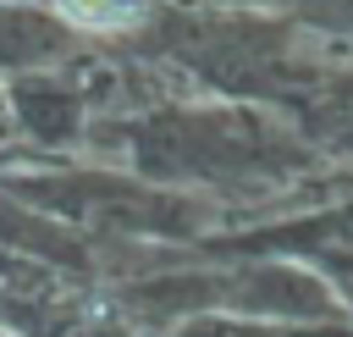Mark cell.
<instances>
[{
	"instance_id": "6da1fadb",
	"label": "cell",
	"mask_w": 353,
	"mask_h": 337,
	"mask_svg": "<svg viewBox=\"0 0 353 337\" xmlns=\"http://www.w3.org/2000/svg\"><path fill=\"white\" fill-rule=\"evenodd\" d=\"M55 11L66 17V22H77V28H132L138 17H143V6L138 0H55Z\"/></svg>"
}]
</instances>
